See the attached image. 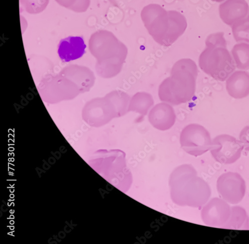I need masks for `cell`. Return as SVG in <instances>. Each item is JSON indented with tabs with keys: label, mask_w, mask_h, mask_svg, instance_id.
Returning a JSON list of instances; mask_svg holds the SVG:
<instances>
[{
	"label": "cell",
	"mask_w": 249,
	"mask_h": 244,
	"mask_svg": "<svg viewBox=\"0 0 249 244\" xmlns=\"http://www.w3.org/2000/svg\"><path fill=\"white\" fill-rule=\"evenodd\" d=\"M171 199L180 207L201 208L208 202L212 194L211 188L197 176L191 165H182L172 172L169 179Z\"/></svg>",
	"instance_id": "obj_1"
},
{
	"label": "cell",
	"mask_w": 249,
	"mask_h": 244,
	"mask_svg": "<svg viewBox=\"0 0 249 244\" xmlns=\"http://www.w3.org/2000/svg\"><path fill=\"white\" fill-rule=\"evenodd\" d=\"M219 12L222 21L231 27L249 15V6L245 0H226L220 5Z\"/></svg>",
	"instance_id": "obj_10"
},
{
	"label": "cell",
	"mask_w": 249,
	"mask_h": 244,
	"mask_svg": "<svg viewBox=\"0 0 249 244\" xmlns=\"http://www.w3.org/2000/svg\"><path fill=\"white\" fill-rule=\"evenodd\" d=\"M223 228L231 230L249 229V218L245 209L240 206L231 207L230 219Z\"/></svg>",
	"instance_id": "obj_14"
},
{
	"label": "cell",
	"mask_w": 249,
	"mask_h": 244,
	"mask_svg": "<svg viewBox=\"0 0 249 244\" xmlns=\"http://www.w3.org/2000/svg\"><path fill=\"white\" fill-rule=\"evenodd\" d=\"M93 51L108 56L112 63L122 70L128 55L127 47L111 32L100 30L93 34L90 40Z\"/></svg>",
	"instance_id": "obj_5"
},
{
	"label": "cell",
	"mask_w": 249,
	"mask_h": 244,
	"mask_svg": "<svg viewBox=\"0 0 249 244\" xmlns=\"http://www.w3.org/2000/svg\"><path fill=\"white\" fill-rule=\"evenodd\" d=\"M206 47L199 57L200 69L216 80H226L236 68L232 55L225 47Z\"/></svg>",
	"instance_id": "obj_4"
},
{
	"label": "cell",
	"mask_w": 249,
	"mask_h": 244,
	"mask_svg": "<svg viewBox=\"0 0 249 244\" xmlns=\"http://www.w3.org/2000/svg\"><path fill=\"white\" fill-rule=\"evenodd\" d=\"M231 55L238 69H249V44L241 43L235 45L231 51Z\"/></svg>",
	"instance_id": "obj_16"
},
{
	"label": "cell",
	"mask_w": 249,
	"mask_h": 244,
	"mask_svg": "<svg viewBox=\"0 0 249 244\" xmlns=\"http://www.w3.org/2000/svg\"><path fill=\"white\" fill-rule=\"evenodd\" d=\"M231 28L236 42L249 44V15L235 23Z\"/></svg>",
	"instance_id": "obj_17"
},
{
	"label": "cell",
	"mask_w": 249,
	"mask_h": 244,
	"mask_svg": "<svg viewBox=\"0 0 249 244\" xmlns=\"http://www.w3.org/2000/svg\"><path fill=\"white\" fill-rule=\"evenodd\" d=\"M239 140L244 146V149L249 152V125L245 127L239 135Z\"/></svg>",
	"instance_id": "obj_21"
},
{
	"label": "cell",
	"mask_w": 249,
	"mask_h": 244,
	"mask_svg": "<svg viewBox=\"0 0 249 244\" xmlns=\"http://www.w3.org/2000/svg\"><path fill=\"white\" fill-rule=\"evenodd\" d=\"M198 73L197 65L192 59L178 61L172 69L171 76L165 79L159 87L160 101L176 106L188 103L195 94Z\"/></svg>",
	"instance_id": "obj_3"
},
{
	"label": "cell",
	"mask_w": 249,
	"mask_h": 244,
	"mask_svg": "<svg viewBox=\"0 0 249 244\" xmlns=\"http://www.w3.org/2000/svg\"><path fill=\"white\" fill-rule=\"evenodd\" d=\"M87 46L81 36H69L62 39L58 46L59 57L65 63L78 59L86 53Z\"/></svg>",
	"instance_id": "obj_11"
},
{
	"label": "cell",
	"mask_w": 249,
	"mask_h": 244,
	"mask_svg": "<svg viewBox=\"0 0 249 244\" xmlns=\"http://www.w3.org/2000/svg\"><path fill=\"white\" fill-rule=\"evenodd\" d=\"M50 0H20L25 10L31 14H37L43 12L47 7Z\"/></svg>",
	"instance_id": "obj_18"
},
{
	"label": "cell",
	"mask_w": 249,
	"mask_h": 244,
	"mask_svg": "<svg viewBox=\"0 0 249 244\" xmlns=\"http://www.w3.org/2000/svg\"><path fill=\"white\" fill-rule=\"evenodd\" d=\"M154 105V99L150 93L145 92H138L131 99L129 111L135 112L145 116Z\"/></svg>",
	"instance_id": "obj_15"
},
{
	"label": "cell",
	"mask_w": 249,
	"mask_h": 244,
	"mask_svg": "<svg viewBox=\"0 0 249 244\" xmlns=\"http://www.w3.org/2000/svg\"><path fill=\"white\" fill-rule=\"evenodd\" d=\"M223 32L210 35L205 40L206 46H222L227 47V43Z\"/></svg>",
	"instance_id": "obj_19"
},
{
	"label": "cell",
	"mask_w": 249,
	"mask_h": 244,
	"mask_svg": "<svg viewBox=\"0 0 249 244\" xmlns=\"http://www.w3.org/2000/svg\"><path fill=\"white\" fill-rule=\"evenodd\" d=\"M243 149L240 140L231 135L222 134L213 140L210 151L213 158L219 163L231 165L240 158Z\"/></svg>",
	"instance_id": "obj_7"
},
{
	"label": "cell",
	"mask_w": 249,
	"mask_h": 244,
	"mask_svg": "<svg viewBox=\"0 0 249 244\" xmlns=\"http://www.w3.org/2000/svg\"><path fill=\"white\" fill-rule=\"evenodd\" d=\"M76 0H55L60 6L70 9L76 2Z\"/></svg>",
	"instance_id": "obj_22"
},
{
	"label": "cell",
	"mask_w": 249,
	"mask_h": 244,
	"mask_svg": "<svg viewBox=\"0 0 249 244\" xmlns=\"http://www.w3.org/2000/svg\"><path fill=\"white\" fill-rule=\"evenodd\" d=\"M141 16L149 34L156 42L163 47L171 46L188 26L185 17L180 13L165 10L157 4L144 7Z\"/></svg>",
	"instance_id": "obj_2"
},
{
	"label": "cell",
	"mask_w": 249,
	"mask_h": 244,
	"mask_svg": "<svg viewBox=\"0 0 249 244\" xmlns=\"http://www.w3.org/2000/svg\"><path fill=\"white\" fill-rule=\"evenodd\" d=\"M226 88L234 99L247 97L249 95V73L244 70L234 72L226 79Z\"/></svg>",
	"instance_id": "obj_13"
},
{
	"label": "cell",
	"mask_w": 249,
	"mask_h": 244,
	"mask_svg": "<svg viewBox=\"0 0 249 244\" xmlns=\"http://www.w3.org/2000/svg\"><path fill=\"white\" fill-rule=\"evenodd\" d=\"M90 4V0H76L75 3L70 8L76 13L86 12Z\"/></svg>",
	"instance_id": "obj_20"
},
{
	"label": "cell",
	"mask_w": 249,
	"mask_h": 244,
	"mask_svg": "<svg viewBox=\"0 0 249 244\" xmlns=\"http://www.w3.org/2000/svg\"><path fill=\"white\" fill-rule=\"evenodd\" d=\"M212 1L217 3H220L225 1V0H212Z\"/></svg>",
	"instance_id": "obj_23"
},
{
	"label": "cell",
	"mask_w": 249,
	"mask_h": 244,
	"mask_svg": "<svg viewBox=\"0 0 249 244\" xmlns=\"http://www.w3.org/2000/svg\"><path fill=\"white\" fill-rule=\"evenodd\" d=\"M231 208L222 198L215 197L202 207L201 216L207 226L222 228L229 220Z\"/></svg>",
	"instance_id": "obj_9"
},
{
	"label": "cell",
	"mask_w": 249,
	"mask_h": 244,
	"mask_svg": "<svg viewBox=\"0 0 249 244\" xmlns=\"http://www.w3.org/2000/svg\"><path fill=\"white\" fill-rule=\"evenodd\" d=\"M212 141L210 132L197 124L186 126L180 135L181 148L186 153L196 157L211 150Z\"/></svg>",
	"instance_id": "obj_6"
},
{
	"label": "cell",
	"mask_w": 249,
	"mask_h": 244,
	"mask_svg": "<svg viewBox=\"0 0 249 244\" xmlns=\"http://www.w3.org/2000/svg\"><path fill=\"white\" fill-rule=\"evenodd\" d=\"M216 186L221 198L231 205L238 204L245 195V181L237 173L228 172L222 174L217 179Z\"/></svg>",
	"instance_id": "obj_8"
},
{
	"label": "cell",
	"mask_w": 249,
	"mask_h": 244,
	"mask_svg": "<svg viewBox=\"0 0 249 244\" xmlns=\"http://www.w3.org/2000/svg\"><path fill=\"white\" fill-rule=\"evenodd\" d=\"M176 115L173 107L166 103L157 105L152 109L149 114V121L156 129L167 131L175 125Z\"/></svg>",
	"instance_id": "obj_12"
}]
</instances>
